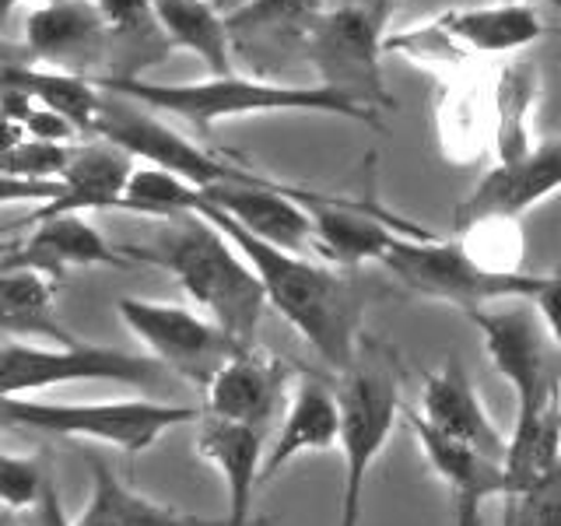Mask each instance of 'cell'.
Wrapping results in <instances>:
<instances>
[{
  "instance_id": "6da1fadb",
  "label": "cell",
  "mask_w": 561,
  "mask_h": 526,
  "mask_svg": "<svg viewBox=\"0 0 561 526\" xmlns=\"http://www.w3.org/2000/svg\"><path fill=\"white\" fill-rule=\"evenodd\" d=\"M197 215L215 221L239 245V253L250 260V267L260 277L267 306H274L280 312V320H288L295 327V333L320 355V362L341 376L351 373L358 362L362 312H365V298L355 281L309 260L306 253L277 250V245L250 236L228 215H221L218 207L204 204V197Z\"/></svg>"
},
{
  "instance_id": "7a4b0ae2",
  "label": "cell",
  "mask_w": 561,
  "mask_h": 526,
  "mask_svg": "<svg viewBox=\"0 0 561 526\" xmlns=\"http://www.w3.org/2000/svg\"><path fill=\"white\" fill-rule=\"evenodd\" d=\"M130 263L169 271L190 302L215 320L242 347H256V330L267 309V295L250 260L204 215L162 221L145 242L119 245Z\"/></svg>"
},
{
  "instance_id": "3957f363",
  "label": "cell",
  "mask_w": 561,
  "mask_h": 526,
  "mask_svg": "<svg viewBox=\"0 0 561 526\" xmlns=\"http://www.w3.org/2000/svg\"><path fill=\"white\" fill-rule=\"evenodd\" d=\"M102 92L130 99L151 113H165L186 119L193 127H218L225 119L245 116H271V113H320V116H344L358 123H379L376 110H368L358 99L333 92L327 84H285L267 78H242L221 75L204 81H148L137 75H113L95 78Z\"/></svg>"
},
{
  "instance_id": "277c9868",
  "label": "cell",
  "mask_w": 561,
  "mask_h": 526,
  "mask_svg": "<svg viewBox=\"0 0 561 526\" xmlns=\"http://www.w3.org/2000/svg\"><path fill=\"white\" fill-rule=\"evenodd\" d=\"M204 411L186 403H165L151 397L127 400H88V403H49L32 397H8L0 403V425L78 438V443L113 446L119 453H148L165 432L180 425H197Z\"/></svg>"
},
{
  "instance_id": "5b68a950",
  "label": "cell",
  "mask_w": 561,
  "mask_h": 526,
  "mask_svg": "<svg viewBox=\"0 0 561 526\" xmlns=\"http://www.w3.org/2000/svg\"><path fill=\"white\" fill-rule=\"evenodd\" d=\"M379 267L390 271L403 288L425 295L432 302H449L467 312L488 309V302H530L540 288V274L495 271L473 256L456 239L397 236L379 256Z\"/></svg>"
},
{
  "instance_id": "8992f818",
  "label": "cell",
  "mask_w": 561,
  "mask_h": 526,
  "mask_svg": "<svg viewBox=\"0 0 561 526\" xmlns=\"http://www.w3.org/2000/svg\"><path fill=\"white\" fill-rule=\"evenodd\" d=\"M169 373L162 362L137 351H123L95 341L70 344H0V397H32L67 382H116V386H158Z\"/></svg>"
},
{
  "instance_id": "52a82bcc",
  "label": "cell",
  "mask_w": 561,
  "mask_h": 526,
  "mask_svg": "<svg viewBox=\"0 0 561 526\" xmlns=\"http://www.w3.org/2000/svg\"><path fill=\"white\" fill-rule=\"evenodd\" d=\"M341 460H344V488H341V523H362V499L368 484V470L382 456L386 443L400 418V390L390 368L379 362H355L341 379Z\"/></svg>"
},
{
  "instance_id": "ba28073f",
  "label": "cell",
  "mask_w": 561,
  "mask_h": 526,
  "mask_svg": "<svg viewBox=\"0 0 561 526\" xmlns=\"http://www.w3.org/2000/svg\"><path fill=\"white\" fill-rule=\"evenodd\" d=\"M386 22L362 8L333 4L323 8L312 22L298 32L302 49L320 75V84L358 99L368 110H390L393 95L382 81V49Z\"/></svg>"
},
{
  "instance_id": "9c48e42d",
  "label": "cell",
  "mask_w": 561,
  "mask_h": 526,
  "mask_svg": "<svg viewBox=\"0 0 561 526\" xmlns=\"http://www.w3.org/2000/svg\"><path fill=\"white\" fill-rule=\"evenodd\" d=\"M467 316L481 330V344L495 373L513 386L516 418L540 414L561 403V351L530 302L473 309Z\"/></svg>"
},
{
  "instance_id": "30bf717a",
  "label": "cell",
  "mask_w": 561,
  "mask_h": 526,
  "mask_svg": "<svg viewBox=\"0 0 561 526\" xmlns=\"http://www.w3.org/2000/svg\"><path fill=\"white\" fill-rule=\"evenodd\" d=\"M95 137L110 140V145L119 151H127L134 162L165 169L172 175H180V180L193 183L197 190L221 186V183H260L263 180V175L253 169L210 155L207 148L197 145V140H190L186 134L169 127L158 113L145 110V105L110 95V92H105L102 116L95 123Z\"/></svg>"
},
{
  "instance_id": "8fae6325",
  "label": "cell",
  "mask_w": 561,
  "mask_h": 526,
  "mask_svg": "<svg viewBox=\"0 0 561 526\" xmlns=\"http://www.w3.org/2000/svg\"><path fill=\"white\" fill-rule=\"evenodd\" d=\"M116 312L134 338L145 344L148 355L165 365L169 376L186 379L197 390H207V382L221 373V365L242 351V344L228 338L215 320L180 302L127 295L116 302Z\"/></svg>"
},
{
  "instance_id": "7c38bea8",
  "label": "cell",
  "mask_w": 561,
  "mask_h": 526,
  "mask_svg": "<svg viewBox=\"0 0 561 526\" xmlns=\"http://www.w3.org/2000/svg\"><path fill=\"white\" fill-rule=\"evenodd\" d=\"M204 204L218 207L250 236L277 245L288 253H312L316 250V221L312 193L291 190L285 183L260 180V183H221L201 190Z\"/></svg>"
},
{
  "instance_id": "4fadbf2b",
  "label": "cell",
  "mask_w": 561,
  "mask_h": 526,
  "mask_svg": "<svg viewBox=\"0 0 561 526\" xmlns=\"http://www.w3.org/2000/svg\"><path fill=\"white\" fill-rule=\"evenodd\" d=\"M561 190V140H543L530 155L516 162H499L488 169L467 201L456 204L453 218L460 228H473L484 221H516L540 201L554 197Z\"/></svg>"
},
{
  "instance_id": "5bb4252c",
  "label": "cell",
  "mask_w": 561,
  "mask_h": 526,
  "mask_svg": "<svg viewBox=\"0 0 561 526\" xmlns=\"http://www.w3.org/2000/svg\"><path fill=\"white\" fill-rule=\"evenodd\" d=\"M291 368L260 347H242L204 390V414L250 428H267L288 408Z\"/></svg>"
},
{
  "instance_id": "9a60e30c",
  "label": "cell",
  "mask_w": 561,
  "mask_h": 526,
  "mask_svg": "<svg viewBox=\"0 0 561 526\" xmlns=\"http://www.w3.org/2000/svg\"><path fill=\"white\" fill-rule=\"evenodd\" d=\"M39 271L57 281L75 267H134L130 256L105 239L84 215L32 218V232L8 253L4 267Z\"/></svg>"
},
{
  "instance_id": "2e32d148",
  "label": "cell",
  "mask_w": 561,
  "mask_h": 526,
  "mask_svg": "<svg viewBox=\"0 0 561 526\" xmlns=\"http://www.w3.org/2000/svg\"><path fill=\"white\" fill-rule=\"evenodd\" d=\"M425 425L443 432L456 443L478 449L491 460H505L508 438L495 425V418L488 414L478 386L470 382L467 368L460 362H446L425 376V390H421V411H414Z\"/></svg>"
},
{
  "instance_id": "e0dca14e",
  "label": "cell",
  "mask_w": 561,
  "mask_h": 526,
  "mask_svg": "<svg viewBox=\"0 0 561 526\" xmlns=\"http://www.w3.org/2000/svg\"><path fill=\"white\" fill-rule=\"evenodd\" d=\"M414 438L421 453H425L428 467L435 470V478L449 488L453 495V523L456 526H481V508L488 499H502L505 491V470L499 460L470 449L456 438L435 432L425 425L414 411L408 414Z\"/></svg>"
},
{
  "instance_id": "ac0fdd59",
  "label": "cell",
  "mask_w": 561,
  "mask_h": 526,
  "mask_svg": "<svg viewBox=\"0 0 561 526\" xmlns=\"http://www.w3.org/2000/svg\"><path fill=\"white\" fill-rule=\"evenodd\" d=\"M197 456L218 470L225 484L228 526H253V495L263 484V432L215 414L197 421Z\"/></svg>"
},
{
  "instance_id": "d6986e66",
  "label": "cell",
  "mask_w": 561,
  "mask_h": 526,
  "mask_svg": "<svg viewBox=\"0 0 561 526\" xmlns=\"http://www.w3.org/2000/svg\"><path fill=\"white\" fill-rule=\"evenodd\" d=\"M134 158L113 148L110 140H92L70 155L60 175V193L32 218H60V215H99V210H119L123 190L130 183ZM28 218V221H32Z\"/></svg>"
},
{
  "instance_id": "ffe728a7",
  "label": "cell",
  "mask_w": 561,
  "mask_h": 526,
  "mask_svg": "<svg viewBox=\"0 0 561 526\" xmlns=\"http://www.w3.org/2000/svg\"><path fill=\"white\" fill-rule=\"evenodd\" d=\"M341 446V400L327 382L302 376L288 397L285 421L263 460V484L277 478L291 460L309 453H330Z\"/></svg>"
},
{
  "instance_id": "44dd1931",
  "label": "cell",
  "mask_w": 561,
  "mask_h": 526,
  "mask_svg": "<svg viewBox=\"0 0 561 526\" xmlns=\"http://www.w3.org/2000/svg\"><path fill=\"white\" fill-rule=\"evenodd\" d=\"M88 467H92V491L75 526H228L225 516L183 513L175 505L140 495L127 481H119L113 467L99 456H88Z\"/></svg>"
},
{
  "instance_id": "7402d4cb",
  "label": "cell",
  "mask_w": 561,
  "mask_h": 526,
  "mask_svg": "<svg viewBox=\"0 0 561 526\" xmlns=\"http://www.w3.org/2000/svg\"><path fill=\"white\" fill-rule=\"evenodd\" d=\"M105 35H110V25L95 0H53V4L32 8L25 18V46L32 57L64 70L67 64L102 49Z\"/></svg>"
},
{
  "instance_id": "603a6c76",
  "label": "cell",
  "mask_w": 561,
  "mask_h": 526,
  "mask_svg": "<svg viewBox=\"0 0 561 526\" xmlns=\"http://www.w3.org/2000/svg\"><path fill=\"white\" fill-rule=\"evenodd\" d=\"M316 221V250L341 267H362V263H379L397 236H417L414 225H393L386 218H368L358 207L316 197L309 201Z\"/></svg>"
},
{
  "instance_id": "cb8c5ba5",
  "label": "cell",
  "mask_w": 561,
  "mask_h": 526,
  "mask_svg": "<svg viewBox=\"0 0 561 526\" xmlns=\"http://www.w3.org/2000/svg\"><path fill=\"white\" fill-rule=\"evenodd\" d=\"M0 333L22 344L78 341L57 312V281L25 267L0 271Z\"/></svg>"
},
{
  "instance_id": "d4e9b609",
  "label": "cell",
  "mask_w": 561,
  "mask_h": 526,
  "mask_svg": "<svg viewBox=\"0 0 561 526\" xmlns=\"http://www.w3.org/2000/svg\"><path fill=\"white\" fill-rule=\"evenodd\" d=\"M432 25L446 35L449 46H467L473 53H519L543 35L537 11L530 4H513V0L446 11Z\"/></svg>"
},
{
  "instance_id": "484cf974",
  "label": "cell",
  "mask_w": 561,
  "mask_h": 526,
  "mask_svg": "<svg viewBox=\"0 0 561 526\" xmlns=\"http://www.w3.org/2000/svg\"><path fill=\"white\" fill-rule=\"evenodd\" d=\"M154 22L162 28L165 46L186 49L201 57L215 78L232 70V25L215 0H154Z\"/></svg>"
},
{
  "instance_id": "4316f807",
  "label": "cell",
  "mask_w": 561,
  "mask_h": 526,
  "mask_svg": "<svg viewBox=\"0 0 561 526\" xmlns=\"http://www.w3.org/2000/svg\"><path fill=\"white\" fill-rule=\"evenodd\" d=\"M0 81L22 88L32 102L46 105V110L64 116L67 123H75L78 134H95V123L105 105V92L95 81L64 67H28V64L0 67Z\"/></svg>"
},
{
  "instance_id": "83f0119b",
  "label": "cell",
  "mask_w": 561,
  "mask_h": 526,
  "mask_svg": "<svg viewBox=\"0 0 561 526\" xmlns=\"http://www.w3.org/2000/svg\"><path fill=\"white\" fill-rule=\"evenodd\" d=\"M561 467V403L540 411V414H526L516 418L513 435H508V449H505V495H526V491L540 488L551 473Z\"/></svg>"
},
{
  "instance_id": "f1b7e54d",
  "label": "cell",
  "mask_w": 561,
  "mask_h": 526,
  "mask_svg": "<svg viewBox=\"0 0 561 526\" xmlns=\"http://www.w3.org/2000/svg\"><path fill=\"white\" fill-rule=\"evenodd\" d=\"M540 99V67L534 60H513L495 78V158L516 162L537 145L530 137V116Z\"/></svg>"
},
{
  "instance_id": "f546056e",
  "label": "cell",
  "mask_w": 561,
  "mask_h": 526,
  "mask_svg": "<svg viewBox=\"0 0 561 526\" xmlns=\"http://www.w3.org/2000/svg\"><path fill=\"white\" fill-rule=\"evenodd\" d=\"M197 207H201L197 186L154 165L134 169L119 201V210H130V215H140V218H158V221L197 215Z\"/></svg>"
},
{
  "instance_id": "4dcf8cb0",
  "label": "cell",
  "mask_w": 561,
  "mask_h": 526,
  "mask_svg": "<svg viewBox=\"0 0 561 526\" xmlns=\"http://www.w3.org/2000/svg\"><path fill=\"white\" fill-rule=\"evenodd\" d=\"M323 8L327 0H250V4L228 14V25H232V35L277 32V28L302 32Z\"/></svg>"
},
{
  "instance_id": "1f68e13d",
  "label": "cell",
  "mask_w": 561,
  "mask_h": 526,
  "mask_svg": "<svg viewBox=\"0 0 561 526\" xmlns=\"http://www.w3.org/2000/svg\"><path fill=\"white\" fill-rule=\"evenodd\" d=\"M49 481L53 478H46L35 456L0 449V505L11 508V513H35Z\"/></svg>"
},
{
  "instance_id": "d6a6232c",
  "label": "cell",
  "mask_w": 561,
  "mask_h": 526,
  "mask_svg": "<svg viewBox=\"0 0 561 526\" xmlns=\"http://www.w3.org/2000/svg\"><path fill=\"white\" fill-rule=\"evenodd\" d=\"M70 155H75V145H53V140L25 137L11 155L0 158V172L25 183H60Z\"/></svg>"
},
{
  "instance_id": "836d02e7",
  "label": "cell",
  "mask_w": 561,
  "mask_h": 526,
  "mask_svg": "<svg viewBox=\"0 0 561 526\" xmlns=\"http://www.w3.org/2000/svg\"><path fill=\"white\" fill-rule=\"evenodd\" d=\"M502 502V526H561V467L540 488Z\"/></svg>"
},
{
  "instance_id": "e575fe53",
  "label": "cell",
  "mask_w": 561,
  "mask_h": 526,
  "mask_svg": "<svg viewBox=\"0 0 561 526\" xmlns=\"http://www.w3.org/2000/svg\"><path fill=\"white\" fill-rule=\"evenodd\" d=\"M113 35H162L154 22V0H95Z\"/></svg>"
},
{
  "instance_id": "d590c367",
  "label": "cell",
  "mask_w": 561,
  "mask_h": 526,
  "mask_svg": "<svg viewBox=\"0 0 561 526\" xmlns=\"http://www.w3.org/2000/svg\"><path fill=\"white\" fill-rule=\"evenodd\" d=\"M60 193V183H25L0 172V207H46Z\"/></svg>"
},
{
  "instance_id": "8d00e7d4",
  "label": "cell",
  "mask_w": 561,
  "mask_h": 526,
  "mask_svg": "<svg viewBox=\"0 0 561 526\" xmlns=\"http://www.w3.org/2000/svg\"><path fill=\"white\" fill-rule=\"evenodd\" d=\"M530 306L540 312L543 327H548V333H551L558 351H561V267L551 271V274H540V288L530 298Z\"/></svg>"
},
{
  "instance_id": "74e56055",
  "label": "cell",
  "mask_w": 561,
  "mask_h": 526,
  "mask_svg": "<svg viewBox=\"0 0 561 526\" xmlns=\"http://www.w3.org/2000/svg\"><path fill=\"white\" fill-rule=\"evenodd\" d=\"M35 526H75V519H67V513H64L60 491L53 481L46 484V495H43L39 508H35Z\"/></svg>"
},
{
  "instance_id": "f35d334b",
  "label": "cell",
  "mask_w": 561,
  "mask_h": 526,
  "mask_svg": "<svg viewBox=\"0 0 561 526\" xmlns=\"http://www.w3.org/2000/svg\"><path fill=\"white\" fill-rule=\"evenodd\" d=\"M25 137H28V134H25L22 123H18V119L4 110V105H0V158L11 155L18 145H22Z\"/></svg>"
},
{
  "instance_id": "ab89813d",
  "label": "cell",
  "mask_w": 561,
  "mask_h": 526,
  "mask_svg": "<svg viewBox=\"0 0 561 526\" xmlns=\"http://www.w3.org/2000/svg\"><path fill=\"white\" fill-rule=\"evenodd\" d=\"M341 4H347V8H362V11H368V14H376L379 22H390L393 11L400 8V0H341Z\"/></svg>"
},
{
  "instance_id": "60d3db41",
  "label": "cell",
  "mask_w": 561,
  "mask_h": 526,
  "mask_svg": "<svg viewBox=\"0 0 561 526\" xmlns=\"http://www.w3.org/2000/svg\"><path fill=\"white\" fill-rule=\"evenodd\" d=\"M43 8V4H53V0H0V25L8 22V18L18 11V8Z\"/></svg>"
},
{
  "instance_id": "b9f144b4",
  "label": "cell",
  "mask_w": 561,
  "mask_h": 526,
  "mask_svg": "<svg viewBox=\"0 0 561 526\" xmlns=\"http://www.w3.org/2000/svg\"><path fill=\"white\" fill-rule=\"evenodd\" d=\"M215 4H218L221 14H232V11H239L242 4H250V0H215Z\"/></svg>"
},
{
  "instance_id": "7bdbcfd3",
  "label": "cell",
  "mask_w": 561,
  "mask_h": 526,
  "mask_svg": "<svg viewBox=\"0 0 561 526\" xmlns=\"http://www.w3.org/2000/svg\"><path fill=\"white\" fill-rule=\"evenodd\" d=\"M8 253H11V250H4V228H0V267H4Z\"/></svg>"
},
{
  "instance_id": "ee69618b",
  "label": "cell",
  "mask_w": 561,
  "mask_h": 526,
  "mask_svg": "<svg viewBox=\"0 0 561 526\" xmlns=\"http://www.w3.org/2000/svg\"><path fill=\"white\" fill-rule=\"evenodd\" d=\"M513 4H523V0H513ZM543 4H551V8H554V11L561 14V0H543Z\"/></svg>"
},
{
  "instance_id": "f6af8a7d",
  "label": "cell",
  "mask_w": 561,
  "mask_h": 526,
  "mask_svg": "<svg viewBox=\"0 0 561 526\" xmlns=\"http://www.w3.org/2000/svg\"><path fill=\"white\" fill-rule=\"evenodd\" d=\"M0 403H4V397H0Z\"/></svg>"
}]
</instances>
